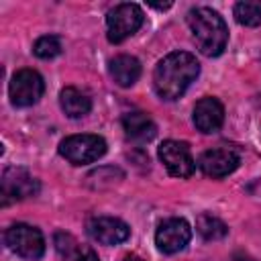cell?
Wrapping results in <instances>:
<instances>
[{"mask_svg":"<svg viewBox=\"0 0 261 261\" xmlns=\"http://www.w3.org/2000/svg\"><path fill=\"white\" fill-rule=\"evenodd\" d=\"M192 239V228L184 218H167L155 232V245L161 253L173 255L181 251Z\"/></svg>","mask_w":261,"mask_h":261,"instance_id":"9","label":"cell"},{"mask_svg":"<svg viewBox=\"0 0 261 261\" xmlns=\"http://www.w3.org/2000/svg\"><path fill=\"white\" fill-rule=\"evenodd\" d=\"M59 104H61V110L69 118H82L92 110V100L84 92H80L77 88H71V86L61 90Z\"/></svg>","mask_w":261,"mask_h":261,"instance_id":"15","label":"cell"},{"mask_svg":"<svg viewBox=\"0 0 261 261\" xmlns=\"http://www.w3.org/2000/svg\"><path fill=\"white\" fill-rule=\"evenodd\" d=\"M33 53L37 57H41V59H53V57H57L61 53V41H59V37L45 35V37L37 39L35 45H33Z\"/></svg>","mask_w":261,"mask_h":261,"instance_id":"18","label":"cell"},{"mask_svg":"<svg viewBox=\"0 0 261 261\" xmlns=\"http://www.w3.org/2000/svg\"><path fill=\"white\" fill-rule=\"evenodd\" d=\"M239 161H241V157L234 149L214 147V149H208L200 155L198 167L208 177H226L228 173H232L239 167Z\"/></svg>","mask_w":261,"mask_h":261,"instance_id":"10","label":"cell"},{"mask_svg":"<svg viewBox=\"0 0 261 261\" xmlns=\"http://www.w3.org/2000/svg\"><path fill=\"white\" fill-rule=\"evenodd\" d=\"M122 261H143L141 257H137V255H124V259Z\"/></svg>","mask_w":261,"mask_h":261,"instance_id":"20","label":"cell"},{"mask_svg":"<svg viewBox=\"0 0 261 261\" xmlns=\"http://www.w3.org/2000/svg\"><path fill=\"white\" fill-rule=\"evenodd\" d=\"M39 181L22 167H8L2 173V204L24 200L39 194Z\"/></svg>","mask_w":261,"mask_h":261,"instance_id":"8","label":"cell"},{"mask_svg":"<svg viewBox=\"0 0 261 261\" xmlns=\"http://www.w3.org/2000/svg\"><path fill=\"white\" fill-rule=\"evenodd\" d=\"M4 241H6L8 249L14 251L22 259L35 261V259L43 257V253H45V239H43L41 230L31 224H24V222L12 224L6 230Z\"/></svg>","mask_w":261,"mask_h":261,"instance_id":"5","label":"cell"},{"mask_svg":"<svg viewBox=\"0 0 261 261\" xmlns=\"http://www.w3.org/2000/svg\"><path fill=\"white\" fill-rule=\"evenodd\" d=\"M200 63L188 51H173L165 55L153 71V88L161 100H177L198 77Z\"/></svg>","mask_w":261,"mask_h":261,"instance_id":"1","label":"cell"},{"mask_svg":"<svg viewBox=\"0 0 261 261\" xmlns=\"http://www.w3.org/2000/svg\"><path fill=\"white\" fill-rule=\"evenodd\" d=\"M106 153V141L98 135H71L59 143V155L71 165H88Z\"/></svg>","mask_w":261,"mask_h":261,"instance_id":"4","label":"cell"},{"mask_svg":"<svg viewBox=\"0 0 261 261\" xmlns=\"http://www.w3.org/2000/svg\"><path fill=\"white\" fill-rule=\"evenodd\" d=\"M143 20H145V14H143L139 4H133V2L116 4L106 14L108 41L114 45L122 43L124 39H128L130 35H135L143 27Z\"/></svg>","mask_w":261,"mask_h":261,"instance_id":"3","label":"cell"},{"mask_svg":"<svg viewBox=\"0 0 261 261\" xmlns=\"http://www.w3.org/2000/svg\"><path fill=\"white\" fill-rule=\"evenodd\" d=\"M196 230L202 234V239H206V241H218V239H224L226 237V232H228V226L220 220V218H216V216H212V214H200L198 218H196Z\"/></svg>","mask_w":261,"mask_h":261,"instance_id":"16","label":"cell"},{"mask_svg":"<svg viewBox=\"0 0 261 261\" xmlns=\"http://www.w3.org/2000/svg\"><path fill=\"white\" fill-rule=\"evenodd\" d=\"M67 261H100L98 259V255L90 249V247H77L75 251H73V255L71 257H67Z\"/></svg>","mask_w":261,"mask_h":261,"instance_id":"19","label":"cell"},{"mask_svg":"<svg viewBox=\"0 0 261 261\" xmlns=\"http://www.w3.org/2000/svg\"><path fill=\"white\" fill-rule=\"evenodd\" d=\"M110 75L120 88H128L141 77V63L133 55H116L110 61Z\"/></svg>","mask_w":261,"mask_h":261,"instance_id":"14","label":"cell"},{"mask_svg":"<svg viewBox=\"0 0 261 261\" xmlns=\"http://www.w3.org/2000/svg\"><path fill=\"white\" fill-rule=\"evenodd\" d=\"M192 118L200 133H206V135L216 133V130H220V126L224 122V106L212 96L202 98L196 102Z\"/></svg>","mask_w":261,"mask_h":261,"instance_id":"12","label":"cell"},{"mask_svg":"<svg viewBox=\"0 0 261 261\" xmlns=\"http://www.w3.org/2000/svg\"><path fill=\"white\" fill-rule=\"evenodd\" d=\"M122 128H124V135L133 141H139V143H145V141H151L155 135H157V126L155 122L151 120L149 114L145 112H126L122 116Z\"/></svg>","mask_w":261,"mask_h":261,"instance_id":"13","label":"cell"},{"mask_svg":"<svg viewBox=\"0 0 261 261\" xmlns=\"http://www.w3.org/2000/svg\"><path fill=\"white\" fill-rule=\"evenodd\" d=\"M234 18L239 24L259 27L261 24V4L259 2H237L234 4Z\"/></svg>","mask_w":261,"mask_h":261,"instance_id":"17","label":"cell"},{"mask_svg":"<svg viewBox=\"0 0 261 261\" xmlns=\"http://www.w3.org/2000/svg\"><path fill=\"white\" fill-rule=\"evenodd\" d=\"M88 234L100 245H120L130 237V228L126 222L114 216H94L88 220Z\"/></svg>","mask_w":261,"mask_h":261,"instance_id":"11","label":"cell"},{"mask_svg":"<svg viewBox=\"0 0 261 261\" xmlns=\"http://www.w3.org/2000/svg\"><path fill=\"white\" fill-rule=\"evenodd\" d=\"M188 24L194 35V41L198 49L206 57H218L228 43V29L224 18L208 8V6H198L188 12Z\"/></svg>","mask_w":261,"mask_h":261,"instance_id":"2","label":"cell"},{"mask_svg":"<svg viewBox=\"0 0 261 261\" xmlns=\"http://www.w3.org/2000/svg\"><path fill=\"white\" fill-rule=\"evenodd\" d=\"M43 92H45V82H43L41 73L35 69H18L12 75L10 86H8L10 102L18 108L37 104L39 98L43 96Z\"/></svg>","mask_w":261,"mask_h":261,"instance_id":"6","label":"cell"},{"mask_svg":"<svg viewBox=\"0 0 261 261\" xmlns=\"http://www.w3.org/2000/svg\"><path fill=\"white\" fill-rule=\"evenodd\" d=\"M157 155L173 177H190L196 169V161L190 153L188 143L184 141H163L157 149Z\"/></svg>","mask_w":261,"mask_h":261,"instance_id":"7","label":"cell"}]
</instances>
